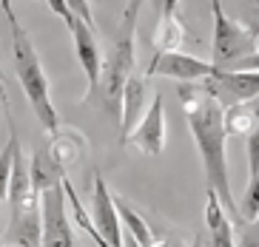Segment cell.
I'll use <instances>...</instances> for the list:
<instances>
[{"mask_svg": "<svg viewBox=\"0 0 259 247\" xmlns=\"http://www.w3.org/2000/svg\"><path fill=\"white\" fill-rule=\"evenodd\" d=\"M180 100H183V111H185V120H188L191 136H194L199 157H202L208 187L220 196V202L228 210V216L242 222L239 205L234 202V193H231L228 134L222 128V108L202 85H180Z\"/></svg>", "mask_w": 259, "mask_h": 247, "instance_id": "1", "label": "cell"}, {"mask_svg": "<svg viewBox=\"0 0 259 247\" xmlns=\"http://www.w3.org/2000/svg\"><path fill=\"white\" fill-rule=\"evenodd\" d=\"M3 12H6L9 20V31H12V54H15V74L23 85V94L29 100L34 117L40 120L43 131L49 136H54L60 131V117H57V108L52 103V91H49V77L43 71V63H40V54L31 43L29 31L23 29V23L17 20L15 6L12 3H0Z\"/></svg>", "mask_w": 259, "mask_h": 247, "instance_id": "2", "label": "cell"}, {"mask_svg": "<svg viewBox=\"0 0 259 247\" xmlns=\"http://www.w3.org/2000/svg\"><path fill=\"white\" fill-rule=\"evenodd\" d=\"M143 3H128L122 9L120 26L114 31L108 57H103V103L117 120H120V97L128 77L134 74V63H137V17Z\"/></svg>", "mask_w": 259, "mask_h": 247, "instance_id": "3", "label": "cell"}, {"mask_svg": "<svg viewBox=\"0 0 259 247\" xmlns=\"http://www.w3.org/2000/svg\"><path fill=\"white\" fill-rule=\"evenodd\" d=\"M211 15H213L211 66L217 71H228L231 66H236L239 60H245V57H251L256 52V37L251 34V29L236 23L217 0L211 3Z\"/></svg>", "mask_w": 259, "mask_h": 247, "instance_id": "4", "label": "cell"}, {"mask_svg": "<svg viewBox=\"0 0 259 247\" xmlns=\"http://www.w3.org/2000/svg\"><path fill=\"white\" fill-rule=\"evenodd\" d=\"M49 9H52L54 15L63 17V23H66V29H69V34H71V43H74L77 63H80V68L85 71V77H89V88L97 91L100 88V77H103V52H100V43H97L94 29L74 15L71 3L52 0Z\"/></svg>", "mask_w": 259, "mask_h": 247, "instance_id": "5", "label": "cell"}, {"mask_svg": "<svg viewBox=\"0 0 259 247\" xmlns=\"http://www.w3.org/2000/svg\"><path fill=\"white\" fill-rule=\"evenodd\" d=\"M199 85L217 100L222 111L231 105L259 100V71H213V77Z\"/></svg>", "mask_w": 259, "mask_h": 247, "instance_id": "6", "label": "cell"}, {"mask_svg": "<svg viewBox=\"0 0 259 247\" xmlns=\"http://www.w3.org/2000/svg\"><path fill=\"white\" fill-rule=\"evenodd\" d=\"M69 199L63 185L52 187L40 196V219H43V241L40 247H77L74 236H71V222L69 210H66Z\"/></svg>", "mask_w": 259, "mask_h": 247, "instance_id": "7", "label": "cell"}, {"mask_svg": "<svg viewBox=\"0 0 259 247\" xmlns=\"http://www.w3.org/2000/svg\"><path fill=\"white\" fill-rule=\"evenodd\" d=\"M213 71L217 68L211 63L199 60V57L171 52V54H154L148 68H145V80L148 77H168V80H177L183 85H194V82H205L208 77H213Z\"/></svg>", "mask_w": 259, "mask_h": 247, "instance_id": "8", "label": "cell"}, {"mask_svg": "<svg viewBox=\"0 0 259 247\" xmlns=\"http://www.w3.org/2000/svg\"><path fill=\"white\" fill-rule=\"evenodd\" d=\"M125 145L137 148L145 157H157L165 151V111H162V97L154 94L151 105L145 108L143 120L137 122V128L131 131V136L125 139Z\"/></svg>", "mask_w": 259, "mask_h": 247, "instance_id": "9", "label": "cell"}, {"mask_svg": "<svg viewBox=\"0 0 259 247\" xmlns=\"http://www.w3.org/2000/svg\"><path fill=\"white\" fill-rule=\"evenodd\" d=\"M92 222L97 233L108 241V247H122V225L114 205V193L108 190L103 176H94V199H92Z\"/></svg>", "mask_w": 259, "mask_h": 247, "instance_id": "10", "label": "cell"}, {"mask_svg": "<svg viewBox=\"0 0 259 247\" xmlns=\"http://www.w3.org/2000/svg\"><path fill=\"white\" fill-rule=\"evenodd\" d=\"M208 202H205V241L202 247H236L234 236V222H231L228 210L222 208L220 196L208 187Z\"/></svg>", "mask_w": 259, "mask_h": 247, "instance_id": "11", "label": "cell"}, {"mask_svg": "<svg viewBox=\"0 0 259 247\" xmlns=\"http://www.w3.org/2000/svg\"><path fill=\"white\" fill-rule=\"evenodd\" d=\"M43 241V219H40V202L29 205L20 213H12L6 227V244L12 247H40Z\"/></svg>", "mask_w": 259, "mask_h": 247, "instance_id": "12", "label": "cell"}, {"mask_svg": "<svg viewBox=\"0 0 259 247\" xmlns=\"http://www.w3.org/2000/svg\"><path fill=\"white\" fill-rule=\"evenodd\" d=\"M145 97H148V91H145V77H137L131 74L128 82H125V88H122V97H120V136L122 142L131 136V131L137 128V122L143 120L145 114Z\"/></svg>", "mask_w": 259, "mask_h": 247, "instance_id": "13", "label": "cell"}, {"mask_svg": "<svg viewBox=\"0 0 259 247\" xmlns=\"http://www.w3.org/2000/svg\"><path fill=\"white\" fill-rule=\"evenodd\" d=\"M151 43L157 45V54L180 52V45L185 43V26L180 20V3L177 0H165L160 6V23L154 29Z\"/></svg>", "mask_w": 259, "mask_h": 247, "instance_id": "14", "label": "cell"}, {"mask_svg": "<svg viewBox=\"0 0 259 247\" xmlns=\"http://www.w3.org/2000/svg\"><path fill=\"white\" fill-rule=\"evenodd\" d=\"M83 151H85V139L77 134V131H57V134L52 136V142H49L46 154H49V159L66 173V168H71V165L80 159Z\"/></svg>", "mask_w": 259, "mask_h": 247, "instance_id": "15", "label": "cell"}, {"mask_svg": "<svg viewBox=\"0 0 259 247\" xmlns=\"http://www.w3.org/2000/svg\"><path fill=\"white\" fill-rule=\"evenodd\" d=\"M29 176H31V187H34L37 196H43L46 190L63 185V179H66V173L49 159V154H40V151H34L29 159Z\"/></svg>", "mask_w": 259, "mask_h": 247, "instance_id": "16", "label": "cell"}, {"mask_svg": "<svg viewBox=\"0 0 259 247\" xmlns=\"http://www.w3.org/2000/svg\"><path fill=\"white\" fill-rule=\"evenodd\" d=\"M114 205H117V213H120V225L125 227V236H131L137 247H157V236H154L151 225L137 210H131V205H125L120 196H114Z\"/></svg>", "mask_w": 259, "mask_h": 247, "instance_id": "17", "label": "cell"}, {"mask_svg": "<svg viewBox=\"0 0 259 247\" xmlns=\"http://www.w3.org/2000/svg\"><path fill=\"white\" fill-rule=\"evenodd\" d=\"M259 120V100L253 103H242V105H231L222 111V128L228 136H245L251 134L253 125Z\"/></svg>", "mask_w": 259, "mask_h": 247, "instance_id": "18", "label": "cell"}, {"mask_svg": "<svg viewBox=\"0 0 259 247\" xmlns=\"http://www.w3.org/2000/svg\"><path fill=\"white\" fill-rule=\"evenodd\" d=\"M239 216H242V222H253L259 216V173L251 176V182L245 187L242 205H239Z\"/></svg>", "mask_w": 259, "mask_h": 247, "instance_id": "19", "label": "cell"}, {"mask_svg": "<svg viewBox=\"0 0 259 247\" xmlns=\"http://www.w3.org/2000/svg\"><path fill=\"white\" fill-rule=\"evenodd\" d=\"M248 173L251 176L259 173V120L253 125V131L248 134Z\"/></svg>", "mask_w": 259, "mask_h": 247, "instance_id": "20", "label": "cell"}, {"mask_svg": "<svg viewBox=\"0 0 259 247\" xmlns=\"http://www.w3.org/2000/svg\"><path fill=\"white\" fill-rule=\"evenodd\" d=\"M236 247H259V225L256 222H239Z\"/></svg>", "mask_w": 259, "mask_h": 247, "instance_id": "21", "label": "cell"}, {"mask_svg": "<svg viewBox=\"0 0 259 247\" xmlns=\"http://www.w3.org/2000/svg\"><path fill=\"white\" fill-rule=\"evenodd\" d=\"M228 71H259V48L251 54V57H245V60H239L236 66H231Z\"/></svg>", "mask_w": 259, "mask_h": 247, "instance_id": "22", "label": "cell"}, {"mask_svg": "<svg viewBox=\"0 0 259 247\" xmlns=\"http://www.w3.org/2000/svg\"><path fill=\"white\" fill-rule=\"evenodd\" d=\"M0 103H3V108L9 111V117H12V108H9V91H6V77H3V68H0Z\"/></svg>", "mask_w": 259, "mask_h": 247, "instance_id": "23", "label": "cell"}, {"mask_svg": "<svg viewBox=\"0 0 259 247\" xmlns=\"http://www.w3.org/2000/svg\"><path fill=\"white\" fill-rule=\"evenodd\" d=\"M251 34H253V37H259V20H256V23H253V26H251Z\"/></svg>", "mask_w": 259, "mask_h": 247, "instance_id": "24", "label": "cell"}, {"mask_svg": "<svg viewBox=\"0 0 259 247\" xmlns=\"http://www.w3.org/2000/svg\"><path fill=\"white\" fill-rule=\"evenodd\" d=\"M194 247H202V241H199V236H197V241H194Z\"/></svg>", "mask_w": 259, "mask_h": 247, "instance_id": "25", "label": "cell"}, {"mask_svg": "<svg viewBox=\"0 0 259 247\" xmlns=\"http://www.w3.org/2000/svg\"><path fill=\"white\" fill-rule=\"evenodd\" d=\"M253 222H256V225H259V216H256V219H253Z\"/></svg>", "mask_w": 259, "mask_h": 247, "instance_id": "26", "label": "cell"}, {"mask_svg": "<svg viewBox=\"0 0 259 247\" xmlns=\"http://www.w3.org/2000/svg\"><path fill=\"white\" fill-rule=\"evenodd\" d=\"M0 208H3V202H0Z\"/></svg>", "mask_w": 259, "mask_h": 247, "instance_id": "27", "label": "cell"}, {"mask_svg": "<svg viewBox=\"0 0 259 247\" xmlns=\"http://www.w3.org/2000/svg\"><path fill=\"white\" fill-rule=\"evenodd\" d=\"M6 247H12V244H6Z\"/></svg>", "mask_w": 259, "mask_h": 247, "instance_id": "28", "label": "cell"}]
</instances>
